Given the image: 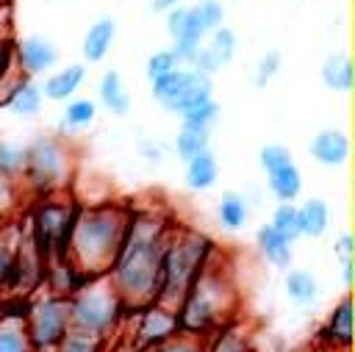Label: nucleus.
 I'll return each instance as SVG.
<instances>
[{
    "label": "nucleus",
    "instance_id": "obj_1",
    "mask_svg": "<svg viewBox=\"0 0 355 352\" xmlns=\"http://www.w3.org/2000/svg\"><path fill=\"white\" fill-rule=\"evenodd\" d=\"M175 227L172 213L164 205H130V222L122 247L108 269V277L125 305V310H141L155 302L161 285V263L169 233Z\"/></svg>",
    "mask_w": 355,
    "mask_h": 352
},
{
    "label": "nucleus",
    "instance_id": "obj_2",
    "mask_svg": "<svg viewBox=\"0 0 355 352\" xmlns=\"http://www.w3.org/2000/svg\"><path fill=\"white\" fill-rule=\"evenodd\" d=\"M130 222V205L100 200L89 205H78V213L72 219L64 258L72 263V269L80 277L103 274L111 269L125 230Z\"/></svg>",
    "mask_w": 355,
    "mask_h": 352
},
{
    "label": "nucleus",
    "instance_id": "obj_3",
    "mask_svg": "<svg viewBox=\"0 0 355 352\" xmlns=\"http://www.w3.org/2000/svg\"><path fill=\"white\" fill-rule=\"evenodd\" d=\"M236 308H239V285L233 266L225 258V252L214 244L202 269L191 280L180 308L175 310L178 324L186 333L211 338L214 333H219L233 322Z\"/></svg>",
    "mask_w": 355,
    "mask_h": 352
},
{
    "label": "nucleus",
    "instance_id": "obj_4",
    "mask_svg": "<svg viewBox=\"0 0 355 352\" xmlns=\"http://www.w3.org/2000/svg\"><path fill=\"white\" fill-rule=\"evenodd\" d=\"M214 249V241L189 227V225H178L169 233L166 249H164V263H161V285H158V297L155 305L178 310L191 280L197 277V272L202 269L208 252Z\"/></svg>",
    "mask_w": 355,
    "mask_h": 352
},
{
    "label": "nucleus",
    "instance_id": "obj_5",
    "mask_svg": "<svg viewBox=\"0 0 355 352\" xmlns=\"http://www.w3.org/2000/svg\"><path fill=\"white\" fill-rule=\"evenodd\" d=\"M75 180V152L69 139L58 133H36L25 144V166H22V188L33 197L67 191Z\"/></svg>",
    "mask_w": 355,
    "mask_h": 352
},
{
    "label": "nucleus",
    "instance_id": "obj_6",
    "mask_svg": "<svg viewBox=\"0 0 355 352\" xmlns=\"http://www.w3.org/2000/svg\"><path fill=\"white\" fill-rule=\"evenodd\" d=\"M125 313L128 310H125L108 272L80 277V283L69 294V319H72V324L80 327V330H89L94 335L108 338L122 324Z\"/></svg>",
    "mask_w": 355,
    "mask_h": 352
},
{
    "label": "nucleus",
    "instance_id": "obj_7",
    "mask_svg": "<svg viewBox=\"0 0 355 352\" xmlns=\"http://www.w3.org/2000/svg\"><path fill=\"white\" fill-rule=\"evenodd\" d=\"M75 213H78V202L67 191L36 197V202L31 208V216H28V230H31L36 247L42 249L44 261L55 258V255H64L67 236H69Z\"/></svg>",
    "mask_w": 355,
    "mask_h": 352
},
{
    "label": "nucleus",
    "instance_id": "obj_8",
    "mask_svg": "<svg viewBox=\"0 0 355 352\" xmlns=\"http://www.w3.org/2000/svg\"><path fill=\"white\" fill-rule=\"evenodd\" d=\"M150 94L161 108L180 116L189 108H194L197 103L214 97V78L183 64V67L150 80Z\"/></svg>",
    "mask_w": 355,
    "mask_h": 352
},
{
    "label": "nucleus",
    "instance_id": "obj_9",
    "mask_svg": "<svg viewBox=\"0 0 355 352\" xmlns=\"http://www.w3.org/2000/svg\"><path fill=\"white\" fill-rule=\"evenodd\" d=\"M22 316H25V327H28L33 349H53L55 341L72 324V319H69V297L53 294V291L39 294L28 305V310Z\"/></svg>",
    "mask_w": 355,
    "mask_h": 352
},
{
    "label": "nucleus",
    "instance_id": "obj_10",
    "mask_svg": "<svg viewBox=\"0 0 355 352\" xmlns=\"http://www.w3.org/2000/svg\"><path fill=\"white\" fill-rule=\"evenodd\" d=\"M258 164L266 175V188L275 194L277 202H297L302 194V172L286 144H263L258 152Z\"/></svg>",
    "mask_w": 355,
    "mask_h": 352
},
{
    "label": "nucleus",
    "instance_id": "obj_11",
    "mask_svg": "<svg viewBox=\"0 0 355 352\" xmlns=\"http://www.w3.org/2000/svg\"><path fill=\"white\" fill-rule=\"evenodd\" d=\"M11 53H14V64L25 78H39L47 75L53 67H58V47L53 39L42 36V33H28L22 39L11 42Z\"/></svg>",
    "mask_w": 355,
    "mask_h": 352
},
{
    "label": "nucleus",
    "instance_id": "obj_12",
    "mask_svg": "<svg viewBox=\"0 0 355 352\" xmlns=\"http://www.w3.org/2000/svg\"><path fill=\"white\" fill-rule=\"evenodd\" d=\"M236 53H239V36H236V30L227 28V25H219V28H214L200 42V47H197L194 58L189 61V67H194V69H200V72H205V75L214 78L216 72H222L236 58Z\"/></svg>",
    "mask_w": 355,
    "mask_h": 352
},
{
    "label": "nucleus",
    "instance_id": "obj_13",
    "mask_svg": "<svg viewBox=\"0 0 355 352\" xmlns=\"http://www.w3.org/2000/svg\"><path fill=\"white\" fill-rule=\"evenodd\" d=\"M136 313V338H139V344L141 346H155V344H161V341H166L169 335H175L178 330H180V324H178V313L175 310H169V308H161V305H147V308H141V310H133Z\"/></svg>",
    "mask_w": 355,
    "mask_h": 352
},
{
    "label": "nucleus",
    "instance_id": "obj_14",
    "mask_svg": "<svg viewBox=\"0 0 355 352\" xmlns=\"http://www.w3.org/2000/svg\"><path fill=\"white\" fill-rule=\"evenodd\" d=\"M308 152L319 166L336 169V166H344L349 161L352 144H349V136L341 127H322L319 133H313V139L308 144Z\"/></svg>",
    "mask_w": 355,
    "mask_h": 352
},
{
    "label": "nucleus",
    "instance_id": "obj_15",
    "mask_svg": "<svg viewBox=\"0 0 355 352\" xmlns=\"http://www.w3.org/2000/svg\"><path fill=\"white\" fill-rule=\"evenodd\" d=\"M86 83V67L83 64H67V67H53L44 80H42V97L50 103H64L78 94V89Z\"/></svg>",
    "mask_w": 355,
    "mask_h": 352
},
{
    "label": "nucleus",
    "instance_id": "obj_16",
    "mask_svg": "<svg viewBox=\"0 0 355 352\" xmlns=\"http://www.w3.org/2000/svg\"><path fill=\"white\" fill-rule=\"evenodd\" d=\"M116 30H119V28H116V19H114L111 14L97 17V19L89 25L86 36H83V44H80L83 58H86L89 64L105 61V55L111 53L114 42H116Z\"/></svg>",
    "mask_w": 355,
    "mask_h": 352
},
{
    "label": "nucleus",
    "instance_id": "obj_17",
    "mask_svg": "<svg viewBox=\"0 0 355 352\" xmlns=\"http://www.w3.org/2000/svg\"><path fill=\"white\" fill-rule=\"evenodd\" d=\"M94 119H97V100L75 94V97L64 100V111L58 116V136L61 139H72L75 133H80L89 125H94Z\"/></svg>",
    "mask_w": 355,
    "mask_h": 352
},
{
    "label": "nucleus",
    "instance_id": "obj_18",
    "mask_svg": "<svg viewBox=\"0 0 355 352\" xmlns=\"http://www.w3.org/2000/svg\"><path fill=\"white\" fill-rule=\"evenodd\" d=\"M255 247L261 252V258L266 263H272L275 269H288L291 261H294V244L286 241L269 222H263L258 230H255Z\"/></svg>",
    "mask_w": 355,
    "mask_h": 352
},
{
    "label": "nucleus",
    "instance_id": "obj_19",
    "mask_svg": "<svg viewBox=\"0 0 355 352\" xmlns=\"http://www.w3.org/2000/svg\"><path fill=\"white\" fill-rule=\"evenodd\" d=\"M322 338L330 349H349V341H352V302H349V294H344L338 299V305L330 310V316L322 327Z\"/></svg>",
    "mask_w": 355,
    "mask_h": 352
},
{
    "label": "nucleus",
    "instance_id": "obj_20",
    "mask_svg": "<svg viewBox=\"0 0 355 352\" xmlns=\"http://www.w3.org/2000/svg\"><path fill=\"white\" fill-rule=\"evenodd\" d=\"M97 100L105 111H111L114 116H128L130 111V91L122 80V75L116 69H105L97 80Z\"/></svg>",
    "mask_w": 355,
    "mask_h": 352
},
{
    "label": "nucleus",
    "instance_id": "obj_21",
    "mask_svg": "<svg viewBox=\"0 0 355 352\" xmlns=\"http://www.w3.org/2000/svg\"><path fill=\"white\" fill-rule=\"evenodd\" d=\"M183 183L189 191H208L216 186L219 180V161L214 155V150H205L189 161H183Z\"/></svg>",
    "mask_w": 355,
    "mask_h": 352
},
{
    "label": "nucleus",
    "instance_id": "obj_22",
    "mask_svg": "<svg viewBox=\"0 0 355 352\" xmlns=\"http://www.w3.org/2000/svg\"><path fill=\"white\" fill-rule=\"evenodd\" d=\"M319 78H322L324 89L338 91V94H347L355 86V64H352V58L347 53H333V55H327L322 61Z\"/></svg>",
    "mask_w": 355,
    "mask_h": 352
},
{
    "label": "nucleus",
    "instance_id": "obj_23",
    "mask_svg": "<svg viewBox=\"0 0 355 352\" xmlns=\"http://www.w3.org/2000/svg\"><path fill=\"white\" fill-rule=\"evenodd\" d=\"M302 238H322L330 227V205L322 197H308L297 205Z\"/></svg>",
    "mask_w": 355,
    "mask_h": 352
},
{
    "label": "nucleus",
    "instance_id": "obj_24",
    "mask_svg": "<svg viewBox=\"0 0 355 352\" xmlns=\"http://www.w3.org/2000/svg\"><path fill=\"white\" fill-rule=\"evenodd\" d=\"M42 103H44V97H42L39 83H33V78H25L22 75V80L14 86L11 97L6 100V108L14 116H19V119H33V116H39Z\"/></svg>",
    "mask_w": 355,
    "mask_h": 352
},
{
    "label": "nucleus",
    "instance_id": "obj_25",
    "mask_svg": "<svg viewBox=\"0 0 355 352\" xmlns=\"http://www.w3.org/2000/svg\"><path fill=\"white\" fill-rule=\"evenodd\" d=\"M216 219L227 233H239L250 222V202L241 191H222L216 202Z\"/></svg>",
    "mask_w": 355,
    "mask_h": 352
},
{
    "label": "nucleus",
    "instance_id": "obj_26",
    "mask_svg": "<svg viewBox=\"0 0 355 352\" xmlns=\"http://www.w3.org/2000/svg\"><path fill=\"white\" fill-rule=\"evenodd\" d=\"M0 352H36L22 313L14 310L0 313Z\"/></svg>",
    "mask_w": 355,
    "mask_h": 352
},
{
    "label": "nucleus",
    "instance_id": "obj_27",
    "mask_svg": "<svg viewBox=\"0 0 355 352\" xmlns=\"http://www.w3.org/2000/svg\"><path fill=\"white\" fill-rule=\"evenodd\" d=\"M283 291L286 297L305 308V305H313L319 299V280L313 272L308 269H286V277H283Z\"/></svg>",
    "mask_w": 355,
    "mask_h": 352
},
{
    "label": "nucleus",
    "instance_id": "obj_28",
    "mask_svg": "<svg viewBox=\"0 0 355 352\" xmlns=\"http://www.w3.org/2000/svg\"><path fill=\"white\" fill-rule=\"evenodd\" d=\"M172 150L180 161H189L205 150H211V130L205 127H194V125H183L180 122V130L175 133V141H172Z\"/></svg>",
    "mask_w": 355,
    "mask_h": 352
},
{
    "label": "nucleus",
    "instance_id": "obj_29",
    "mask_svg": "<svg viewBox=\"0 0 355 352\" xmlns=\"http://www.w3.org/2000/svg\"><path fill=\"white\" fill-rule=\"evenodd\" d=\"M22 227L25 225H3L0 227V291L6 288V283H8L11 272H14V261H17Z\"/></svg>",
    "mask_w": 355,
    "mask_h": 352
},
{
    "label": "nucleus",
    "instance_id": "obj_30",
    "mask_svg": "<svg viewBox=\"0 0 355 352\" xmlns=\"http://www.w3.org/2000/svg\"><path fill=\"white\" fill-rule=\"evenodd\" d=\"M103 344H105L103 335H94L89 330H80V327L69 324L67 333L55 341L53 352H103Z\"/></svg>",
    "mask_w": 355,
    "mask_h": 352
},
{
    "label": "nucleus",
    "instance_id": "obj_31",
    "mask_svg": "<svg viewBox=\"0 0 355 352\" xmlns=\"http://www.w3.org/2000/svg\"><path fill=\"white\" fill-rule=\"evenodd\" d=\"M205 352H252L250 349V335L244 324H227L219 333H214L208 338V349Z\"/></svg>",
    "mask_w": 355,
    "mask_h": 352
},
{
    "label": "nucleus",
    "instance_id": "obj_32",
    "mask_svg": "<svg viewBox=\"0 0 355 352\" xmlns=\"http://www.w3.org/2000/svg\"><path fill=\"white\" fill-rule=\"evenodd\" d=\"M269 225L291 244H297L302 238L300 233V213H297V202H277V208L269 216Z\"/></svg>",
    "mask_w": 355,
    "mask_h": 352
},
{
    "label": "nucleus",
    "instance_id": "obj_33",
    "mask_svg": "<svg viewBox=\"0 0 355 352\" xmlns=\"http://www.w3.org/2000/svg\"><path fill=\"white\" fill-rule=\"evenodd\" d=\"M219 116H222V105H219L214 97H208V100L197 103L194 108H189L186 114H180V122H183V125H194V127L211 130V127L219 122Z\"/></svg>",
    "mask_w": 355,
    "mask_h": 352
},
{
    "label": "nucleus",
    "instance_id": "obj_34",
    "mask_svg": "<svg viewBox=\"0 0 355 352\" xmlns=\"http://www.w3.org/2000/svg\"><path fill=\"white\" fill-rule=\"evenodd\" d=\"M205 349H208V338L194 335V333H186V330H178L166 341L150 346V352H205Z\"/></svg>",
    "mask_w": 355,
    "mask_h": 352
},
{
    "label": "nucleus",
    "instance_id": "obj_35",
    "mask_svg": "<svg viewBox=\"0 0 355 352\" xmlns=\"http://www.w3.org/2000/svg\"><path fill=\"white\" fill-rule=\"evenodd\" d=\"M22 166H25V144L14 139H0V172L19 180Z\"/></svg>",
    "mask_w": 355,
    "mask_h": 352
},
{
    "label": "nucleus",
    "instance_id": "obj_36",
    "mask_svg": "<svg viewBox=\"0 0 355 352\" xmlns=\"http://www.w3.org/2000/svg\"><path fill=\"white\" fill-rule=\"evenodd\" d=\"M178 67H183V61L178 58V53L172 47H161V50H155V53L147 55L144 75H147V80H155V78H161V75H166V72H172Z\"/></svg>",
    "mask_w": 355,
    "mask_h": 352
},
{
    "label": "nucleus",
    "instance_id": "obj_37",
    "mask_svg": "<svg viewBox=\"0 0 355 352\" xmlns=\"http://www.w3.org/2000/svg\"><path fill=\"white\" fill-rule=\"evenodd\" d=\"M280 67H283V53L280 50H266L258 64H255V72H252V83L258 89H266L277 75H280Z\"/></svg>",
    "mask_w": 355,
    "mask_h": 352
},
{
    "label": "nucleus",
    "instance_id": "obj_38",
    "mask_svg": "<svg viewBox=\"0 0 355 352\" xmlns=\"http://www.w3.org/2000/svg\"><path fill=\"white\" fill-rule=\"evenodd\" d=\"M191 8H194V14H197V19H200V25H202L205 33H211L219 25H225L227 8H225L222 0H197Z\"/></svg>",
    "mask_w": 355,
    "mask_h": 352
},
{
    "label": "nucleus",
    "instance_id": "obj_39",
    "mask_svg": "<svg viewBox=\"0 0 355 352\" xmlns=\"http://www.w3.org/2000/svg\"><path fill=\"white\" fill-rule=\"evenodd\" d=\"M139 155H141L144 164L161 166V164L169 158V147H166L161 139H141V141H139Z\"/></svg>",
    "mask_w": 355,
    "mask_h": 352
},
{
    "label": "nucleus",
    "instance_id": "obj_40",
    "mask_svg": "<svg viewBox=\"0 0 355 352\" xmlns=\"http://www.w3.org/2000/svg\"><path fill=\"white\" fill-rule=\"evenodd\" d=\"M19 188H22V183H19L17 177H8V175H3V172H0V219H3L14 205H17Z\"/></svg>",
    "mask_w": 355,
    "mask_h": 352
},
{
    "label": "nucleus",
    "instance_id": "obj_41",
    "mask_svg": "<svg viewBox=\"0 0 355 352\" xmlns=\"http://www.w3.org/2000/svg\"><path fill=\"white\" fill-rule=\"evenodd\" d=\"M17 39L14 28V3H0V42Z\"/></svg>",
    "mask_w": 355,
    "mask_h": 352
},
{
    "label": "nucleus",
    "instance_id": "obj_42",
    "mask_svg": "<svg viewBox=\"0 0 355 352\" xmlns=\"http://www.w3.org/2000/svg\"><path fill=\"white\" fill-rule=\"evenodd\" d=\"M333 255H336L338 261L355 258V238H352V233H341V236L333 241Z\"/></svg>",
    "mask_w": 355,
    "mask_h": 352
},
{
    "label": "nucleus",
    "instance_id": "obj_43",
    "mask_svg": "<svg viewBox=\"0 0 355 352\" xmlns=\"http://www.w3.org/2000/svg\"><path fill=\"white\" fill-rule=\"evenodd\" d=\"M352 277H355V258H344L341 261V280L347 288L352 285Z\"/></svg>",
    "mask_w": 355,
    "mask_h": 352
},
{
    "label": "nucleus",
    "instance_id": "obj_44",
    "mask_svg": "<svg viewBox=\"0 0 355 352\" xmlns=\"http://www.w3.org/2000/svg\"><path fill=\"white\" fill-rule=\"evenodd\" d=\"M178 3H183V0H150V11H155V14H164V11L175 8Z\"/></svg>",
    "mask_w": 355,
    "mask_h": 352
},
{
    "label": "nucleus",
    "instance_id": "obj_45",
    "mask_svg": "<svg viewBox=\"0 0 355 352\" xmlns=\"http://www.w3.org/2000/svg\"><path fill=\"white\" fill-rule=\"evenodd\" d=\"M14 42V39H11ZM11 42H0V69L6 67V64H11V58H14V53H11Z\"/></svg>",
    "mask_w": 355,
    "mask_h": 352
},
{
    "label": "nucleus",
    "instance_id": "obj_46",
    "mask_svg": "<svg viewBox=\"0 0 355 352\" xmlns=\"http://www.w3.org/2000/svg\"><path fill=\"white\" fill-rule=\"evenodd\" d=\"M0 3H14V0H0Z\"/></svg>",
    "mask_w": 355,
    "mask_h": 352
},
{
    "label": "nucleus",
    "instance_id": "obj_47",
    "mask_svg": "<svg viewBox=\"0 0 355 352\" xmlns=\"http://www.w3.org/2000/svg\"><path fill=\"white\" fill-rule=\"evenodd\" d=\"M311 352H316V349H311Z\"/></svg>",
    "mask_w": 355,
    "mask_h": 352
}]
</instances>
